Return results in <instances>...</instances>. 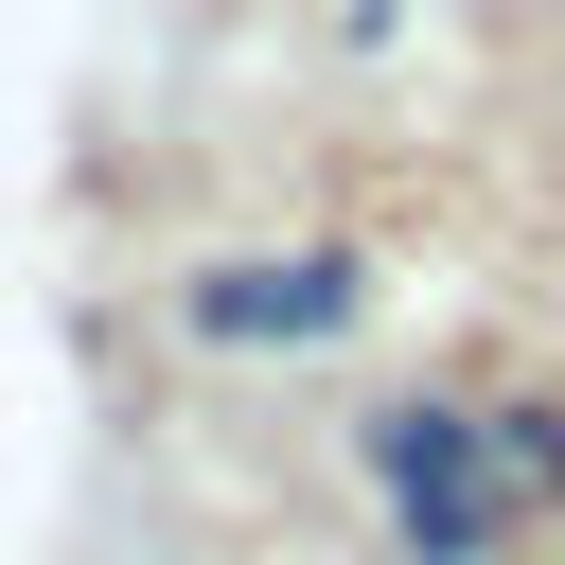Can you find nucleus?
<instances>
[{"instance_id": "2", "label": "nucleus", "mask_w": 565, "mask_h": 565, "mask_svg": "<svg viewBox=\"0 0 565 565\" xmlns=\"http://www.w3.org/2000/svg\"><path fill=\"white\" fill-rule=\"evenodd\" d=\"M353 318V265H230L194 282V335H335Z\"/></svg>"}, {"instance_id": "1", "label": "nucleus", "mask_w": 565, "mask_h": 565, "mask_svg": "<svg viewBox=\"0 0 565 565\" xmlns=\"http://www.w3.org/2000/svg\"><path fill=\"white\" fill-rule=\"evenodd\" d=\"M371 477H388V512H406L424 565H477V547L512 530V494H530L512 441H477L459 406H388V424H371Z\"/></svg>"}]
</instances>
